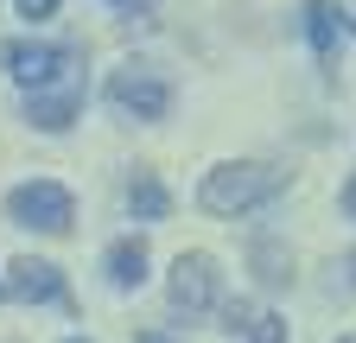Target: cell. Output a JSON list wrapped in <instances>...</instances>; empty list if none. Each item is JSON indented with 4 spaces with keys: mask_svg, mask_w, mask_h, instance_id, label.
Returning <instances> with one entry per match:
<instances>
[{
    "mask_svg": "<svg viewBox=\"0 0 356 343\" xmlns=\"http://www.w3.org/2000/svg\"><path fill=\"white\" fill-rule=\"evenodd\" d=\"M280 191H286V172H280V165H267V159H229V165L204 172L197 203L210 210V217H242V210L274 203Z\"/></svg>",
    "mask_w": 356,
    "mask_h": 343,
    "instance_id": "6da1fadb",
    "label": "cell"
},
{
    "mask_svg": "<svg viewBox=\"0 0 356 343\" xmlns=\"http://www.w3.org/2000/svg\"><path fill=\"white\" fill-rule=\"evenodd\" d=\"M7 217L19 229H38V235H64L76 223V203H70V191L58 178H26V185L7 191Z\"/></svg>",
    "mask_w": 356,
    "mask_h": 343,
    "instance_id": "7a4b0ae2",
    "label": "cell"
},
{
    "mask_svg": "<svg viewBox=\"0 0 356 343\" xmlns=\"http://www.w3.org/2000/svg\"><path fill=\"white\" fill-rule=\"evenodd\" d=\"M108 108L115 115H134V121H159L172 108V83L153 64H121L108 76Z\"/></svg>",
    "mask_w": 356,
    "mask_h": 343,
    "instance_id": "3957f363",
    "label": "cell"
},
{
    "mask_svg": "<svg viewBox=\"0 0 356 343\" xmlns=\"http://www.w3.org/2000/svg\"><path fill=\"white\" fill-rule=\"evenodd\" d=\"M216 286H222V274H216L210 254H178V261H172V280H165V299H172L178 318H204L216 306Z\"/></svg>",
    "mask_w": 356,
    "mask_h": 343,
    "instance_id": "277c9868",
    "label": "cell"
},
{
    "mask_svg": "<svg viewBox=\"0 0 356 343\" xmlns=\"http://www.w3.org/2000/svg\"><path fill=\"white\" fill-rule=\"evenodd\" d=\"M0 64H7V76L19 83V90H44V83H58L64 70H76V51L70 45H32V38H19V45L0 51Z\"/></svg>",
    "mask_w": 356,
    "mask_h": 343,
    "instance_id": "5b68a950",
    "label": "cell"
},
{
    "mask_svg": "<svg viewBox=\"0 0 356 343\" xmlns=\"http://www.w3.org/2000/svg\"><path fill=\"white\" fill-rule=\"evenodd\" d=\"M0 292L19 299V306H51V299H64V274L51 261H32V254H19V261L7 267V280H0Z\"/></svg>",
    "mask_w": 356,
    "mask_h": 343,
    "instance_id": "8992f818",
    "label": "cell"
},
{
    "mask_svg": "<svg viewBox=\"0 0 356 343\" xmlns=\"http://www.w3.org/2000/svg\"><path fill=\"white\" fill-rule=\"evenodd\" d=\"M76 108H83V90L76 83H64V90H26V121L38 127V134H64V127L76 121Z\"/></svg>",
    "mask_w": 356,
    "mask_h": 343,
    "instance_id": "52a82bcc",
    "label": "cell"
},
{
    "mask_svg": "<svg viewBox=\"0 0 356 343\" xmlns=\"http://www.w3.org/2000/svg\"><path fill=\"white\" fill-rule=\"evenodd\" d=\"M337 19H343L337 0H312V7H305V38H312V51H318L325 64H337V45H343V32H350Z\"/></svg>",
    "mask_w": 356,
    "mask_h": 343,
    "instance_id": "ba28073f",
    "label": "cell"
},
{
    "mask_svg": "<svg viewBox=\"0 0 356 343\" xmlns=\"http://www.w3.org/2000/svg\"><path fill=\"white\" fill-rule=\"evenodd\" d=\"M108 286H115V292H140V286H147V242L127 235V242L108 248Z\"/></svg>",
    "mask_w": 356,
    "mask_h": 343,
    "instance_id": "9c48e42d",
    "label": "cell"
},
{
    "mask_svg": "<svg viewBox=\"0 0 356 343\" xmlns=\"http://www.w3.org/2000/svg\"><path fill=\"white\" fill-rule=\"evenodd\" d=\"M127 210H134V223H159L172 210V191L153 178V172H134V178H127Z\"/></svg>",
    "mask_w": 356,
    "mask_h": 343,
    "instance_id": "30bf717a",
    "label": "cell"
},
{
    "mask_svg": "<svg viewBox=\"0 0 356 343\" xmlns=\"http://www.w3.org/2000/svg\"><path fill=\"white\" fill-rule=\"evenodd\" d=\"M254 267H261V280H267V286H286V280H293V274H286L293 261H286L274 242H254Z\"/></svg>",
    "mask_w": 356,
    "mask_h": 343,
    "instance_id": "8fae6325",
    "label": "cell"
},
{
    "mask_svg": "<svg viewBox=\"0 0 356 343\" xmlns=\"http://www.w3.org/2000/svg\"><path fill=\"white\" fill-rule=\"evenodd\" d=\"M242 331H248V343H286V318L280 312H254Z\"/></svg>",
    "mask_w": 356,
    "mask_h": 343,
    "instance_id": "7c38bea8",
    "label": "cell"
},
{
    "mask_svg": "<svg viewBox=\"0 0 356 343\" xmlns=\"http://www.w3.org/2000/svg\"><path fill=\"white\" fill-rule=\"evenodd\" d=\"M254 312H261V306H248V299H229V306H222V324H229V331H242Z\"/></svg>",
    "mask_w": 356,
    "mask_h": 343,
    "instance_id": "4fadbf2b",
    "label": "cell"
},
{
    "mask_svg": "<svg viewBox=\"0 0 356 343\" xmlns=\"http://www.w3.org/2000/svg\"><path fill=\"white\" fill-rule=\"evenodd\" d=\"M13 7H19V19H51L58 0H13Z\"/></svg>",
    "mask_w": 356,
    "mask_h": 343,
    "instance_id": "5bb4252c",
    "label": "cell"
},
{
    "mask_svg": "<svg viewBox=\"0 0 356 343\" xmlns=\"http://www.w3.org/2000/svg\"><path fill=\"white\" fill-rule=\"evenodd\" d=\"M108 7H121V13L134 19V13H153V0H108Z\"/></svg>",
    "mask_w": 356,
    "mask_h": 343,
    "instance_id": "9a60e30c",
    "label": "cell"
},
{
    "mask_svg": "<svg viewBox=\"0 0 356 343\" xmlns=\"http://www.w3.org/2000/svg\"><path fill=\"white\" fill-rule=\"evenodd\" d=\"M343 217H350V223H356V178H350V185H343Z\"/></svg>",
    "mask_w": 356,
    "mask_h": 343,
    "instance_id": "2e32d148",
    "label": "cell"
},
{
    "mask_svg": "<svg viewBox=\"0 0 356 343\" xmlns=\"http://www.w3.org/2000/svg\"><path fill=\"white\" fill-rule=\"evenodd\" d=\"M343 7V26H350V38H356V0H337Z\"/></svg>",
    "mask_w": 356,
    "mask_h": 343,
    "instance_id": "e0dca14e",
    "label": "cell"
},
{
    "mask_svg": "<svg viewBox=\"0 0 356 343\" xmlns=\"http://www.w3.org/2000/svg\"><path fill=\"white\" fill-rule=\"evenodd\" d=\"M343 280H350V286H356V248H350V254H343Z\"/></svg>",
    "mask_w": 356,
    "mask_h": 343,
    "instance_id": "ac0fdd59",
    "label": "cell"
},
{
    "mask_svg": "<svg viewBox=\"0 0 356 343\" xmlns=\"http://www.w3.org/2000/svg\"><path fill=\"white\" fill-rule=\"evenodd\" d=\"M134 343H165V337H159V331H140V337H134Z\"/></svg>",
    "mask_w": 356,
    "mask_h": 343,
    "instance_id": "d6986e66",
    "label": "cell"
},
{
    "mask_svg": "<svg viewBox=\"0 0 356 343\" xmlns=\"http://www.w3.org/2000/svg\"><path fill=\"white\" fill-rule=\"evenodd\" d=\"M70 343H83V337H70Z\"/></svg>",
    "mask_w": 356,
    "mask_h": 343,
    "instance_id": "ffe728a7",
    "label": "cell"
},
{
    "mask_svg": "<svg viewBox=\"0 0 356 343\" xmlns=\"http://www.w3.org/2000/svg\"><path fill=\"white\" fill-rule=\"evenodd\" d=\"M343 343H356V337H343Z\"/></svg>",
    "mask_w": 356,
    "mask_h": 343,
    "instance_id": "44dd1931",
    "label": "cell"
}]
</instances>
